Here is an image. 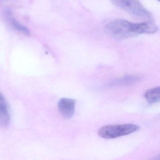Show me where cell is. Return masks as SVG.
<instances>
[{
  "label": "cell",
  "instance_id": "1",
  "mask_svg": "<svg viewBox=\"0 0 160 160\" xmlns=\"http://www.w3.org/2000/svg\"><path fill=\"white\" fill-rule=\"evenodd\" d=\"M146 22L133 23L126 20L118 19L111 22L105 27L106 32L117 40H123L141 34H146L147 31Z\"/></svg>",
  "mask_w": 160,
  "mask_h": 160
},
{
  "label": "cell",
  "instance_id": "2",
  "mask_svg": "<svg viewBox=\"0 0 160 160\" xmlns=\"http://www.w3.org/2000/svg\"><path fill=\"white\" fill-rule=\"evenodd\" d=\"M114 4L136 18L149 20L152 15L139 0H111Z\"/></svg>",
  "mask_w": 160,
  "mask_h": 160
},
{
  "label": "cell",
  "instance_id": "3",
  "mask_svg": "<svg viewBox=\"0 0 160 160\" xmlns=\"http://www.w3.org/2000/svg\"><path fill=\"white\" fill-rule=\"evenodd\" d=\"M139 129V126L134 124L110 125L101 128L99 131L98 134L104 139H114L133 133Z\"/></svg>",
  "mask_w": 160,
  "mask_h": 160
},
{
  "label": "cell",
  "instance_id": "4",
  "mask_svg": "<svg viewBox=\"0 0 160 160\" xmlns=\"http://www.w3.org/2000/svg\"><path fill=\"white\" fill-rule=\"evenodd\" d=\"M75 100L68 98H63L58 102L59 112L65 118L68 119L71 118L75 113Z\"/></svg>",
  "mask_w": 160,
  "mask_h": 160
},
{
  "label": "cell",
  "instance_id": "5",
  "mask_svg": "<svg viewBox=\"0 0 160 160\" xmlns=\"http://www.w3.org/2000/svg\"><path fill=\"white\" fill-rule=\"evenodd\" d=\"M10 121V117L7 103L4 97L0 92V126L8 127Z\"/></svg>",
  "mask_w": 160,
  "mask_h": 160
},
{
  "label": "cell",
  "instance_id": "6",
  "mask_svg": "<svg viewBox=\"0 0 160 160\" xmlns=\"http://www.w3.org/2000/svg\"><path fill=\"white\" fill-rule=\"evenodd\" d=\"M145 97L149 104L157 103L160 100V87L154 88L147 90Z\"/></svg>",
  "mask_w": 160,
  "mask_h": 160
},
{
  "label": "cell",
  "instance_id": "7",
  "mask_svg": "<svg viewBox=\"0 0 160 160\" xmlns=\"http://www.w3.org/2000/svg\"><path fill=\"white\" fill-rule=\"evenodd\" d=\"M10 24L13 28L18 32H20L28 36L30 34V31L28 28L25 26L22 25L18 22L14 18H10Z\"/></svg>",
  "mask_w": 160,
  "mask_h": 160
},
{
  "label": "cell",
  "instance_id": "8",
  "mask_svg": "<svg viewBox=\"0 0 160 160\" xmlns=\"http://www.w3.org/2000/svg\"><path fill=\"white\" fill-rule=\"evenodd\" d=\"M157 1H160V0H157Z\"/></svg>",
  "mask_w": 160,
  "mask_h": 160
}]
</instances>
